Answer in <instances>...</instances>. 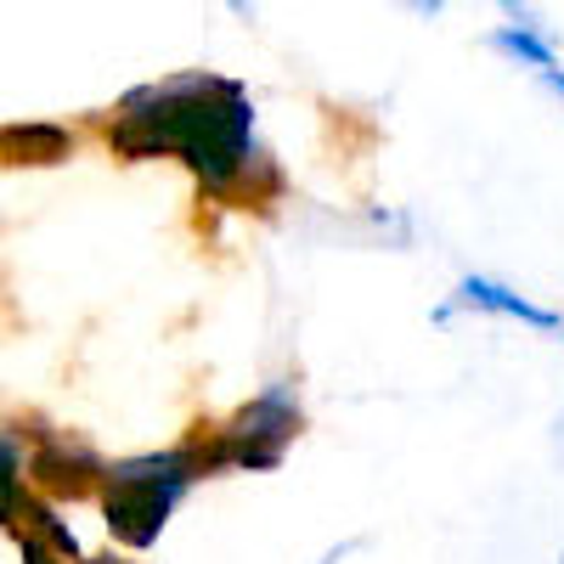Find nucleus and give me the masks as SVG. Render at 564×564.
I'll return each instance as SVG.
<instances>
[{
  "label": "nucleus",
  "mask_w": 564,
  "mask_h": 564,
  "mask_svg": "<svg viewBox=\"0 0 564 564\" xmlns=\"http://www.w3.org/2000/svg\"><path fill=\"white\" fill-rule=\"evenodd\" d=\"M108 141L124 159L175 153L209 193H226L254 153V102L238 79H220L204 68L170 74L159 85L130 90L119 102Z\"/></svg>",
  "instance_id": "f257e3e1"
},
{
  "label": "nucleus",
  "mask_w": 564,
  "mask_h": 564,
  "mask_svg": "<svg viewBox=\"0 0 564 564\" xmlns=\"http://www.w3.org/2000/svg\"><path fill=\"white\" fill-rule=\"evenodd\" d=\"M193 486V457L186 452H153V457H130L108 468V525L119 542L148 547L170 508L181 502V491Z\"/></svg>",
  "instance_id": "f03ea898"
},
{
  "label": "nucleus",
  "mask_w": 564,
  "mask_h": 564,
  "mask_svg": "<svg viewBox=\"0 0 564 564\" xmlns=\"http://www.w3.org/2000/svg\"><path fill=\"white\" fill-rule=\"evenodd\" d=\"M300 435V406L289 390H265L260 401H249L231 430H220L209 463H231V468H276L289 441Z\"/></svg>",
  "instance_id": "7ed1b4c3"
},
{
  "label": "nucleus",
  "mask_w": 564,
  "mask_h": 564,
  "mask_svg": "<svg viewBox=\"0 0 564 564\" xmlns=\"http://www.w3.org/2000/svg\"><path fill=\"white\" fill-rule=\"evenodd\" d=\"M486 45H491V52H502V57H513V63L536 68V74H553V68H558L553 40H547L542 29H525V23H502V29H491Z\"/></svg>",
  "instance_id": "20e7f679"
},
{
  "label": "nucleus",
  "mask_w": 564,
  "mask_h": 564,
  "mask_svg": "<svg viewBox=\"0 0 564 564\" xmlns=\"http://www.w3.org/2000/svg\"><path fill=\"white\" fill-rule=\"evenodd\" d=\"M457 294H463L468 305L497 311V316H520V322H531V327H558L553 311H542V305H531V300H520V294L497 289V282H486V276H463V289H457Z\"/></svg>",
  "instance_id": "39448f33"
},
{
  "label": "nucleus",
  "mask_w": 564,
  "mask_h": 564,
  "mask_svg": "<svg viewBox=\"0 0 564 564\" xmlns=\"http://www.w3.org/2000/svg\"><path fill=\"white\" fill-rule=\"evenodd\" d=\"M497 7L508 12V23H525V29H542L547 34V23H542V12L531 7V0H497Z\"/></svg>",
  "instance_id": "423d86ee"
},
{
  "label": "nucleus",
  "mask_w": 564,
  "mask_h": 564,
  "mask_svg": "<svg viewBox=\"0 0 564 564\" xmlns=\"http://www.w3.org/2000/svg\"><path fill=\"white\" fill-rule=\"evenodd\" d=\"M395 7H406L417 18H435V12H446V0H395Z\"/></svg>",
  "instance_id": "0eeeda50"
},
{
  "label": "nucleus",
  "mask_w": 564,
  "mask_h": 564,
  "mask_svg": "<svg viewBox=\"0 0 564 564\" xmlns=\"http://www.w3.org/2000/svg\"><path fill=\"white\" fill-rule=\"evenodd\" d=\"M226 7H231V12H238V18H249V0H226Z\"/></svg>",
  "instance_id": "6e6552de"
}]
</instances>
